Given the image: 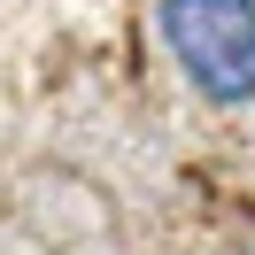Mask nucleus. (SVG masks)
Masks as SVG:
<instances>
[{"mask_svg": "<svg viewBox=\"0 0 255 255\" xmlns=\"http://www.w3.org/2000/svg\"><path fill=\"white\" fill-rule=\"evenodd\" d=\"M155 31L201 101L217 109L255 101V0H162Z\"/></svg>", "mask_w": 255, "mask_h": 255, "instance_id": "1", "label": "nucleus"}]
</instances>
